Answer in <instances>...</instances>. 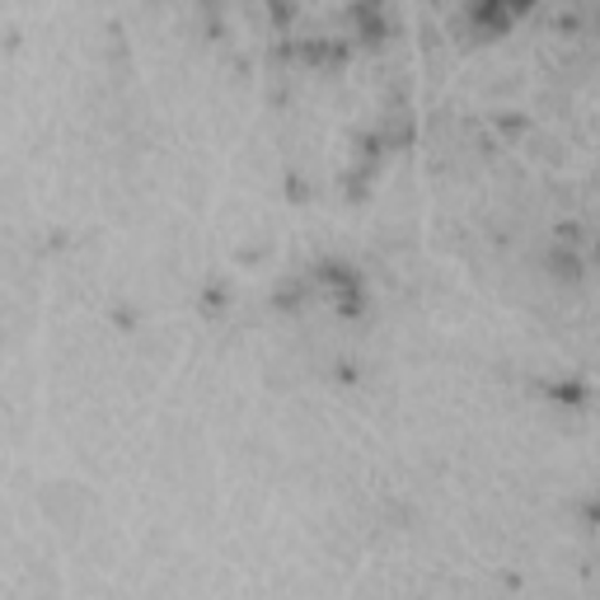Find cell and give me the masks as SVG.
<instances>
[{
  "label": "cell",
  "mask_w": 600,
  "mask_h": 600,
  "mask_svg": "<svg viewBox=\"0 0 600 600\" xmlns=\"http://www.w3.org/2000/svg\"><path fill=\"white\" fill-rule=\"evenodd\" d=\"M516 20H520V10L512 0H473L469 5V24L479 28V34H507Z\"/></svg>",
  "instance_id": "obj_1"
}]
</instances>
